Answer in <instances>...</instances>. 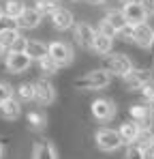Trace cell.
<instances>
[{
	"mask_svg": "<svg viewBox=\"0 0 154 159\" xmlns=\"http://www.w3.org/2000/svg\"><path fill=\"white\" fill-rule=\"evenodd\" d=\"M19 116H22V103L15 97L0 103V118L2 120H17Z\"/></svg>",
	"mask_w": 154,
	"mask_h": 159,
	"instance_id": "obj_17",
	"label": "cell"
},
{
	"mask_svg": "<svg viewBox=\"0 0 154 159\" xmlns=\"http://www.w3.org/2000/svg\"><path fill=\"white\" fill-rule=\"evenodd\" d=\"M71 2H81V0H71Z\"/></svg>",
	"mask_w": 154,
	"mask_h": 159,
	"instance_id": "obj_40",
	"label": "cell"
},
{
	"mask_svg": "<svg viewBox=\"0 0 154 159\" xmlns=\"http://www.w3.org/2000/svg\"><path fill=\"white\" fill-rule=\"evenodd\" d=\"M24 54L32 62H39V60L47 54V43H45L43 39H28V45H26Z\"/></svg>",
	"mask_w": 154,
	"mask_h": 159,
	"instance_id": "obj_19",
	"label": "cell"
},
{
	"mask_svg": "<svg viewBox=\"0 0 154 159\" xmlns=\"http://www.w3.org/2000/svg\"><path fill=\"white\" fill-rule=\"evenodd\" d=\"M4 56H6V50H4V48H2V45H0V60H2V58H4Z\"/></svg>",
	"mask_w": 154,
	"mask_h": 159,
	"instance_id": "obj_36",
	"label": "cell"
},
{
	"mask_svg": "<svg viewBox=\"0 0 154 159\" xmlns=\"http://www.w3.org/2000/svg\"><path fill=\"white\" fill-rule=\"evenodd\" d=\"M2 17H4V15H2V9H0V20H2Z\"/></svg>",
	"mask_w": 154,
	"mask_h": 159,
	"instance_id": "obj_39",
	"label": "cell"
},
{
	"mask_svg": "<svg viewBox=\"0 0 154 159\" xmlns=\"http://www.w3.org/2000/svg\"><path fill=\"white\" fill-rule=\"evenodd\" d=\"M137 95H139V101L148 103V101H150V99L154 97V78L150 80L148 84H143V86L139 88V93H137Z\"/></svg>",
	"mask_w": 154,
	"mask_h": 159,
	"instance_id": "obj_27",
	"label": "cell"
},
{
	"mask_svg": "<svg viewBox=\"0 0 154 159\" xmlns=\"http://www.w3.org/2000/svg\"><path fill=\"white\" fill-rule=\"evenodd\" d=\"M116 2H120V4H128V2H139V0H116Z\"/></svg>",
	"mask_w": 154,
	"mask_h": 159,
	"instance_id": "obj_35",
	"label": "cell"
},
{
	"mask_svg": "<svg viewBox=\"0 0 154 159\" xmlns=\"http://www.w3.org/2000/svg\"><path fill=\"white\" fill-rule=\"evenodd\" d=\"M122 159H143V151H141V148H137L135 144H128Z\"/></svg>",
	"mask_w": 154,
	"mask_h": 159,
	"instance_id": "obj_31",
	"label": "cell"
},
{
	"mask_svg": "<svg viewBox=\"0 0 154 159\" xmlns=\"http://www.w3.org/2000/svg\"><path fill=\"white\" fill-rule=\"evenodd\" d=\"M148 107L152 110V114H154V97H152V99H150V101H148Z\"/></svg>",
	"mask_w": 154,
	"mask_h": 159,
	"instance_id": "obj_37",
	"label": "cell"
},
{
	"mask_svg": "<svg viewBox=\"0 0 154 159\" xmlns=\"http://www.w3.org/2000/svg\"><path fill=\"white\" fill-rule=\"evenodd\" d=\"M47 54L56 60L58 67H69L73 60H75V50L71 43L66 41H60V39H51L47 43Z\"/></svg>",
	"mask_w": 154,
	"mask_h": 159,
	"instance_id": "obj_4",
	"label": "cell"
},
{
	"mask_svg": "<svg viewBox=\"0 0 154 159\" xmlns=\"http://www.w3.org/2000/svg\"><path fill=\"white\" fill-rule=\"evenodd\" d=\"M111 75L105 71V69H90V71H83L79 78H75L71 82L73 90H103L111 84Z\"/></svg>",
	"mask_w": 154,
	"mask_h": 159,
	"instance_id": "obj_1",
	"label": "cell"
},
{
	"mask_svg": "<svg viewBox=\"0 0 154 159\" xmlns=\"http://www.w3.org/2000/svg\"><path fill=\"white\" fill-rule=\"evenodd\" d=\"M130 39H133V45H137L139 50H150L152 39H154V26L150 22L133 26L130 28Z\"/></svg>",
	"mask_w": 154,
	"mask_h": 159,
	"instance_id": "obj_9",
	"label": "cell"
},
{
	"mask_svg": "<svg viewBox=\"0 0 154 159\" xmlns=\"http://www.w3.org/2000/svg\"><path fill=\"white\" fill-rule=\"evenodd\" d=\"M26 125L32 129V131H45L47 129V114L43 110H30L26 114Z\"/></svg>",
	"mask_w": 154,
	"mask_h": 159,
	"instance_id": "obj_18",
	"label": "cell"
},
{
	"mask_svg": "<svg viewBox=\"0 0 154 159\" xmlns=\"http://www.w3.org/2000/svg\"><path fill=\"white\" fill-rule=\"evenodd\" d=\"M152 148H154V142H152Z\"/></svg>",
	"mask_w": 154,
	"mask_h": 159,
	"instance_id": "obj_41",
	"label": "cell"
},
{
	"mask_svg": "<svg viewBox=\"0 0 154 159\" xmlns=\"http://www.w3.org/2000/svg\"><path fill=\"white\" fill-rule=\"evenodd\" d=\"M94 30H96V32H101V34H105V37H109V39H116V37H118V32H116L113 28L107 24V20H105V17H101V20H99V24H96V28H94Z\"/></svg>",
	"mask_w": 154,
	"mask_h": 159,
	"instance_id": "obj_29",
	"label": "cell"
},
{
	"mask_svg": "<svg viewBox=\"0 0 154 159\" xmlns=\"http://www.w3.org/2000/svg\"><path fill=\"white\" fill-rule=\"evenodd\" d=\"M90 50L94 54H99V56H107L109 52H113V39H109V37H105V34L94 30V39H92Z\"/></svg>",
	"mask_w": 154,
	"mask_h": 159,
	"instance_id": "obj_20",
	"label": "cell"
},
{
	"mask_svg": "<svg viewBox=\"0 0 154 159\" xmlns=\"http://www.w3.org/2000/svg\"><path fill=\"white\" fill-rule=\"evenodd\" d=\"M154 142V129H139V133H137V138H135V146L137 148H141V151H148L150 146H152Z\"/></svg>",
	"mask_w": 154,
	"mask_h": 159,
	"instance_id": "obj_25",
	"label": "cell"
},
{
	"mask_svg": "<svg viewBox=\"0 0 154 159\" xmlns=\"http://www.w3.org/2000/svg\"><path fill=\"white\" fill-rule=\"evenodd\" d=\"M103 17L107 20V24L113 28L116 32H122V30L128 26L126 20H124V15H122V9H107Z\"/></svg>",
	"mask_w": 154,
	"mask_h": 159,
	"instance_id": "obj_22",
	"label": "cell"
},
{
	"mask_svg": "<svg viewBox=\"0 0 154 159\" xmlns=\"http://www.w3.org/2000/svg\"><path fill=\"white\" fill-rule=\"evenodd\" d=\"M122 15H124V20H126L128 26H137V24H143V22H148V15L143 13L141 4H137V2H128V4H122Z\"/></svg>",
	"mask_w": 154,
	"mask_h": 159,
	"instance_id": "obj_15",
	"label": "cell"
},
{
	"mask_svg": "<svg viewBox=\"0 0 154 159\" xmlns=\"http://www.w3.org/2000/svg\"><path fill=\"white\" fill-rule=\"evenodd\" d=\"M4 155H6V146L0 142V159H4Z\"/></svg>",
	"mask_w": 154,
	"mask_h": 159,
	"instance_id": "obj_34",
	"label": "cell"
},
{
	"mask_svg": "<svg viewBox=\"0 0 154 159\" xmlns=\"http://www.w3.org/2000/svg\"><path fill=\"white\" fill-rule=\"evenodd\" d=\"M13 97V84L6 80H0V103Z\"/></svg>",
	"mask_w": 154,
	"mask_h": 159,
	"instance_id": "obj_30",
	"label": "cell"
},
{
	"mask_svg": "<svg viewBox=\"0 0 154 159\" xmlns=\"http://www.w3.org/2000/svg\"><path fill=\"white\" fill-rule=\"evenodd\" d=\"M135 67V62H133V58L124 52H109L105 58H103V67L111 78L116 75V78H124L128 71Z\"/></svg>",
	"mask_w": 154,
	"mask_h": 159,
	"instance_id": "obj_2",
	"label": "cell"
},
{
	"mask_svg": "<svg viewBox=\"0 0 154 159\" xmlns=\"http://www.w3.org/2000/svg\"><path fill=\"white\" fill-rule=\"evenodd\" d=\"M26 45H28V37L19 32V34H17V39L11 43L9 52H13V54H24V52H26Z\"/></svg>",
	"mask_w": 154,
	"mask_h": 159,
	"instance_id": "obj_28",
	"label": "cell"
},
{
	"mask_svg": "<svg viewBox=\"0 0 154 159\" xmlns=\"http://www.w3.org/2000/svg\"><path fill=\"white\" fill-rule=\"evenodd\" d=\"M150 50H152V54H154V39H152V45H150Z\"/></svg>",
	"mask_w": 154,
	"mask_h": 159,
	"instance_id": "obj_38",
	"label": "cell"
},
{
	"mask_svg": "<svg viewBox=\"0 0 154 159\" xmlns=\"http://www.w3.org/2000/svg\"><path fill=\"white\" fill-rule=\"evenodd\" d=\"M75 24V15H73V11L71 9H64V7H58L53 13L49 15V26L53 30H71Z\"/></svg>",
	"mask_w": 154,
	"mask_h": 159,
	"instance_id": "obj_11",
	"label": "cell"
},
{
	"mask_svg": "<svg viewBox=\"0 0 154 159\" xmlns=\"http://www.w3.org/2000/svg\"><path fill=\"white\" fill-rule=\"evenodd\" d=\"M120 80H122V88H124L126 95L128 93H139V88L152 80V71L148 67H133L126 75Z\"/></svg>",
	"mask_w": 154,
	"mask_h": 159,
	"instance_id": "obj_5",
	"label": "cell"
},
{
	"mask_svg": "<svg viewBox=\"0 0 154 159\" xmlns=\"http://www.w3.org/2000/svg\"><path fill=\"white\" fill-rule=\"evenodd\" d=\"M116 131H118L120 140H122V146H128V144L135 142V138H137V133H139V127H137L130 118H122Z\"/></svg>",
	"mask_w": 154,
	"mask_h": 159,
	"instance_id": "obj_16",
	"label": "cell"
},
{
	"mask_svg": "<svg viewBox=\"0 0 154 159\" xmlns=\"http://www.w3.org/2000/svg\"><path fill=\"white\" fill-rule=\"evenodd\" d=\"M43 24V15L39 13V11H34L32 7H26L24 13L15 20V26L17 30L22 32V30H34V28H39Z\"/></svg>",
	"mask_w": 154,
	"mask_h": 159,
	"instance_id": "obj_14",
	"label": "cell"
},
{
	"mask_svg": "<svg viewBox=\"0 0 154 159\" xmlns=\"http://www.w3.org/2000/svg\"><path fill=\"white\" fill-rule=\"evenodd\" d=\"M58 7H60V0H34V7H32V9L39 11V13L45 17V15H51Z\"/></svg>",
	"mask_w": 154,
	"mask_h": 159,
	"instance_id": "obj_26",
	"label": "cell"
},
{
	"mask_svg": "<svg viewBox=\"0 0 154 159\" xmlns=\"http://www.w3.org/2000/svg\"><path fill=\"white\" fill-rule=\"evenodd\" d=\"M30 159H60V153L51 140H34Z\"/></svg>",
	"mask_w": 154,
	"mask_h": 159,
	"instance_id": "obj_13",
	"label": "cell"
},
{
	"mask_svg": "<svg viewBox=\"0 0 154 159\" xmlns=\"http://www.w3.org/2000/svg\"><path fill=\"white\" fill-rule=\"evenodd\" d=\"M126 118H130L139 129H154V114L152 110L148 107V103H143V101H135V103H130L126 110Z\"/></svg>",
	"mask_w": 154,
	"mask_h": 159,
	"instance_id": "obj_6",
	"label": "cell"
},
{
	"mask_svg": "<svg viewBox=\"0 0 154 159\" xmlns=\"http://www.w3.org/2000/svg\"><path fill=\"white\" fill-rule=\"evenodd\" d=\"M32 101L36 106L47 107L56 101V86L49 78H39L32 82Z\"/></svg>",
	"mask_w": 154,
	"mask_h": 159,
	"instance_id": "obj_3",
	"label": "cell"
},
{
	"mask_svg": "<svg viewBox=\"0 0 154 159\" xmlns=\"http://www.w3.org/2000/svg\"><path fill=\"white\" fill-rule=\"evenodd\" d=\"M0 9H2V15H4V17L17 20V17L24 13L26 4H24V0H4V2H0Z\"/></svg>",
	"mask_w": 154,
	"mask_h": 159,
	"instance_id": "obj_21",
	"label": "cell"
},
{
	"mask_svg": "<svg viewBox=\"0 0 154 159\" xmlns=\"http://www.w3.org/2000/svg\"><path fill=\"white\" fill-rule=\"evenodd\" d=\"M13 97L19 103L32 101V82H19L17 86H13Z\"/></svg>",
	"mask_w": 154,
	"mask_h": 159,
	"instance_id": "obj_23",
	"label": "cell"
},
{
	"mask_svg": "<svg viewBox=\"0 0 154 159\" xmlns=\"http://www.w3.org/2000/svg\"><path fill=\"white\" fill-rule=\"evenodd\" d=\"M81 2H83V4H88V7H92V9H94V7H107V4H109V2H111V0H81Z\"/></svg>",
	"mask_w": 154,
	"mask_h": 159,
	"instance_id": "obj_33",
	"label": "cell"
},
{
	"mask_svg": "<svg viewBox=\"0 0 154 159\" xmlns=\"http://www.w3.org/2000/svg\"><path fill=\"white\" fill-rule=\"evenodd\" d=\"M90 114L96 120H101V123H107V120L116 118V114H118L116 99H111V97H99V99H94L90 103Z\"/></svg>",
	"mask_w": 154,
	"mask_h": 159,
	"instance_id": "obj_8",
	"label": "cell"
},
{
	"mask_svg": "<svg viewBox=\"0 0 154 159\" xmlns=\"http://www.w3.org/2000/svg\"><path fill=\"white\" fill-rule=\"evenodd\" d=\"M2 60H4L2 62L4 71H9L11 75H22L24 71L30 69V65H32V60L26 54H13V52H6V56Z\"/></svg>",
	"mask_w": 154,
	"mask_h": 159,
	"instance_id": "obj_10",
	"label": "cell"
},
{
	"mask_svg": "<svg viewBox=\"0 0 154 159\" xmlns=\"http://www.w3.org/2000/svg\"><path fill=\"white\" fill-rule=\"evenodd\" d=\"M73 39L81 50H90L94 39V26L88 22H75L73 24Z\"/></svg>",
	"mask_w": 154,
	"mask_h": 159,
	"instance_id": "obj_12",
	"label": "cell"
},
{
	"mask_svg": "<svg viewBox=\"0 0 154 159\" xmlns=\"http://www.w3.org/2000/svg\"><path fill=\"white\" fill-rule=\"evenodd\" d=\"M137 4H141V9H143V13L148 15V20L154 15V0H139Z\"/></svg>",
	"mask_w": 154,
	"mask_h": 159,
	"instance_id": "obj_32",
	"label": "cell"
},
{
	"mask_svg": "<svg viewBox=\"0 0 154 159\" xmlns=\"http://www.w3.org/2000/svg\"><path fill=\"white\" fill-rule=\"evenodd\" d=\"M94 144H96V148L103 151V153H113V151L122 148L120 135H118L116 129H111V127H101L99 131L94 133Z\"/></svg>",
	"mask_w": 154,
	"mask_h": 159,
	"instance_id": "obj_7",
	"label": "cell"
},
{
	"mask_svg": "<svg viewBox=\"0 0 154 159\" xmlns=\"http://www.w3.org/2000/svg\"><path fill=\"white\" fill-rule=\"evenodd\" d=\"M58 65L56 60L51 58L49 54H45L41 60H39V73H43V78H51V75H58Z\"/></svg>",
	"mask_w": 154,
	"mask_h": 159,
	"instance_id": "obj_24",
	"label": "cell"
}]
</instances>
